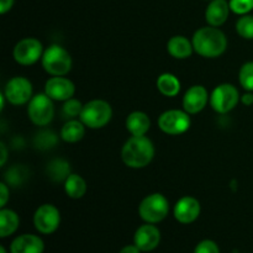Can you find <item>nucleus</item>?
I'll return each instance as SVG.
<instances>
[{
  "mask_svg": "<svg viewBox=\"0 0 253 253\" xmlns=\"http://www.w3.org/2000/svg\"><path fill=\"white\" fill-rule=\"evenodd\" d=\"M167 49L172 57L177 59H185L192 56L194 47L193 43L184 36H173L170 37L167 43Z\"/></svg>",
  "mask_w": 253,
  "mask_h": 253,
  "instance_id": "18",
  "label": "nucleus"
},
{
  "mask_svg": "<svg viewBox=\"0 0 253 253\" xmlns=\"http://www.w3.org/2000/svg\"><path fill=\"white\" fill-rule=\"evenodd\" d=\"M236 31L242 39L253 40V16L242 15L236 22Z\"/></svg>",
  "mask_w": 253,
  "mask_h": 253,
  "instance_id": "25",
  "label": "nucleus"
},
{
  "mask_svg": "<svg viewBox=\"0 0 253 253\" xmlns=\"http://www.w3.org/2000/svg\"><path fill=\"white\" fill-rule=\"evenodd\" d=\"M7 200H9V189L5 183L0 184V207L4 208L6 205Z\"/></svg>",
  "mask_w": 253,
  "mask_h": 253,
  "instance_id": "31",
  "label": "nucleus"
},
{
  "mask_svg": "<svg viewBox=\"0 0 253 253\" xmlns=\"http://www.w3.org/2000/svg\"><path fill=\"white\" fill-rule=\"evenodd\" d=\"M42 67L52 77H64L72 69V57L66 48L52 44L42 54Z\"/></svg>",
  "mask_w": 253,
  "mask_h": 253,
  "instance_id": "3",
  "label": "nucleus"
},
{
  "mask_svg": "<svg viewBox=\"0 0 253 253\" xmlns=\"http://www.w3.org/2000/svg\"><path fill=\"white\" fill-rule=\"evenodd\" d=\"M230 10V4L226 0H211L205 11V19L210 26L219 27L226 22Z\"/></svg>",
  "mask_w": 253,
  "mask_h": 253,
  "instance_id": "17",
  "label": "nucleus"
},
{
  "mask_svg": "<svg viewBox=\"0 0 253 253\" xmlns=\"http://www.w3.org/2000/svg\"><path fill=\"white\" fill-rule=\"evenodd\" d=\"M240 84L247 91H253V62H246L239 73Z\"/></svg>",
  "mask_w": 253,
  "mask_h": 253,
  "instance_id": "26",
  "label": "nucleus"
},
{
  "mask_svg": "<svg viewBox=\"0 0 253 253\" xmlns=\"http://www.w3.org/2000/svg\"><path fill=\"white\" fill-rule=\"evenodd\" d=\"M155 157V146L146 136H131L121 150V158L127 167L143 168Z\"/></svg>",
  "mask_w": 253,
  "mask_h": 253,
  "instance_id": "2",
  "label": "nucleus"
},
{
  "mask_svg": "<svg viewBox=\"0 0 253 253\" xmlns=\"http://www.w3.org/2000/svg\"><path fill=\"white\" fill-rule=\"evenodd\" d=\"M84 124L82 121L74 120L71 119L69 121H67L63 125L61 130V138L66 142L74 143L81 141L82 138L85 135V127H84Z\"/></svg>",
  "mask_w": 253,
  "mask_h": 253,
  "instance_id": "20",
  "label": "nucleus"
},
{
  "mask_svg": "<svg viewBox=\"0 0 253 253\" xmlns=\"http://www.w3.org/2000/svg\"><path fill=\"white\" fill-rule=\"evenodd\" d=\"M27 114L36 126L48 125L54 116L53 101L46 93L37 94L30 100Z\"/></svg>",
  "mask_w": 253,
  "mask_h": 253,
  "instance_id": "6",
  "label": "nucleus"
},
{
  "mask_svg": "<svg viewBox=\"0 0 253 253\" xmlns=\"http://www.w3.org/2000/svg\"><path fill=\"white\" fill-rule=\"evenodd\" d=\"M82 109H83V105H82L81 101L76 100V99H69V100L64 101L62 113L66 118L74 119L77 116H81Z\"/></svg>",
  "mask_w": 253,
  "mask_h": 253,
  "instance_id": "27",
  "label": "nucleus"
},
{
  "mask_svg": "<svg viewBox=\"0 0 253 253\" xmlns=\"http://www.w3.org/2000/svg\"><path fill=\"white\" fill-rule=\"evenodd\" d=\"M230 9L239 15H247L253 10V0H230Z\"/></svg>",
  "mask_w": 253,
  "mask_h": 253,
  "instance_id": "28",
  "label": "nucleus"
},
{
  "mask_svg": "<svg viewBox=\"0 0 253 253\" xmlns=\"http://www.w3.org/2000/svg\"><path fill=\"white\" fill-rule=\"evenodd\" d=\"M0 253H6V250H5L4 246H0Z\"/></svg>",
  "mask_w": 253,
  "mask_h": 253,
  "instance_id": "36",
  "label": "nucleus"
},
{
  "mask_svg": "<svg viewBox=\"0 0 253 253\" xmlns=\"http://www.w3.org/2000/svg\"><path fill=\"white\" fill-rule=\"evenodd\" d=\"M133 241L142 252L153 251L160 245L161 232L155 225L147 222L146 225H142L136 230Z\"/></svg>",
  "mask_w": 253,
  "mask_h": 253,
  "instance_id": "14",
  "label": "nucleus"
},
{
  "mask_svg": "<svg viewBox=\"0 0 253 253\" xmlns=\"http://www.w3.org/2000/svg\"><path fill=\"white\" fill-rule=\"evenodd\" d=\"M19 216L10 209L0 210V236L7 237L14 234L19 227Z\"/></svg>",
  "mask_w": 253,
  "mask_h": 253,
  "instance_id": "23",
  "label": "nucleus"
},
{
  "mask_svg": "<svg viewBox=\"0 0 253 253\" xmlns=\"http://www.w3.org/2000/svg\"><path fill=\"white\" fill-rule=\"evenodd\" d=\"M158 126L167 135H182L190 127V116L185 110H167L158 118Z\"/></svg>",
  "mask_w": 253,
  "mask_h": 253,
  "instance_id": "8",
  "label": "nucleus"
},
{
  "mask_svg": "<svg viewBox=\"0 0 253 253\" xmlns=\"http://www.w3.org/2000/svg\"><path fill=\"white\" fill-rule=\"evenodd\" d=\"M14 5V0H0V14H6Z\"/></svg>",
  "mask_w": 253,
  "mask_h": 253,
  "instance_id": "32",
  "label": "nucleus"
},
{
  "mask_svg": "<svg viewBox=\"0 0 253 253\" xmlns=\"http://www.w3.org/2000/svg\"><path fill=\"white\" fill-rule=\"evenodd\" d=\"M168 211H169V203L167 198L160 193L147 195L138 207V214L141 219L148 224L161 222L163 219H166Z\"/></svg>",
  "mask_w": 253,
  "mask_h": 253,
  "instance_id": "5",
  "label": "nucleus"
},
{
  "mask_svg": "<svg viewBox=\"0 0 253 253\" xmlns=\"http://www.w3.org/2000/svg\"><path fill=\"white\" fill-rule=\"evenodd\" d=\"M157 89L165 96H175L180 90V82L174 74L163 73L157 79Z\"/></svg>",
  "mask_w": 253,
  "mask_h": 253,
  "instance_id": "21",
  "label": "nucleus"
},
{
  "mask_svg": "<svg viewBox=\"0 0 253 253\" xmlns=\"http://www.w3.org/2000/svg\"><path fill=\"white\" fill-rule=\"evenodd\" d=\"M47 173L51 179L56 180H66L67 177L71 174V168L69 165L63 160H54L47 167Z\"/></svg>",
  "mask_w": 253,
  "mask_h": 253,
  "instance_id": "24",
  "label": "nucleus"
},
{
  "mask_svg": "<svg viewBox=\"0 0 253 253\" xmlns=\"http://www.w3.org/2000/svg\"><path fill=\"white\" fill-rule=\"evenodd\" d=\"M150 127V118L142 111H133L126 119V128L132 136H145Z\"/></svg>",
  "mask_w": 253,
  "mask_h": 253,
  "instance_id": "19",
  "label": "nucleus"
},
{
  "mask_svg": "<svg viewBox=\"0 0 253 253\" xmlns=\"http://www.w3.org/2000/svg\"><path fill=\"white\" fill-rule=\"evenodd\" d=\"M193 47L199 56L205 58L220 57L227 48V39L224 32L214 26L202 27L193 35Z\"/></svg>",
  "mask_w": 253,
  "mask_h": 253,
  "instance_id": "1",
  "label": "nucleus"
},
{
  "mask_svg": "<svg viewBox=\"0 0 253 253\" xmlns=\"http://www.w3.org/2000/svg\"><path fill=\"white\" fill-rule=\"evenodd\" d=\"M56 143V135L53 132L44 131L37 135L36 137V146L40 148H48Z\"/></svg>",
  "mask_w": 253,
  "mask_h": 253,
  "instance_id": "29",
  "label": "nucleus"
},
{
  "mask_svg": "<svg viewBox=\"0 0 253 253\" xmlns=\"http://www.w3.org/2000/svg\"><path fill=\"white\" fill-rule=\"evenodd\" d=\"M0 148H1V161H0V165L4 166L5 162H6V155H7L6 147H5L4 143L1 142V145H0Z\"/></svg>",
  "mask_w": 253,
  "mask_h": 253,
  "instance_id": "34",
  "label": "nucleus"
},
{
  "mask_svg": "<svg viewBox=\"0 0 253 253\" xmlns=\"http://www.w3.org/2000/svg\"><path fill=\"white\" fill-rule=\"evenodd\" d=\"M4 95L12 105H24L32 99V84L25 77H14L5 85Z\"/></svg>",
  "mask_w": 253,
  "mask_h": 253,
  "instance_id": "10",
  "label": "nucleus"
},
{
  "mask_svg": "<svg viewBox=\"0 0 253 253\" xmlns=\"http://www.w3.org/2000/svg\"><path fill=\"white\" fill-rule=\"evenodd\" d=\"M44 250L43 241L36 235L25 234L16 237L11 242V253H42Z\"/></svg>",
  "mask_w": 253,
  "mask_h": 253,
  "instance_id": "16",
  "label": "nucleus"
},
{
  "mask_svg": "<svg viewBox=\"0 0 253 253\" xmlns=\"http://www.w3.org/2000/svg\"><path fill=\"white\" fill-rule=\"evenodd\" d=\"M64 190L72 199H81L86 193V183L79 174H69L64 180Z\"/></svg>",
  "mask_w": 253,
  "mask_h": 253,
  "instance_id": "22",
  "label": "nucleus"
},
{
  "mask_svg": "<svg viewBox=\"0 0 253 253\" xmlns=\"http://www.w3.org/2000/svg\"><path fill=\"white\" fill-rule=\"evenodd\" d=\"M200 215V203L193 197H183L174 207V217L180 224H192Z\"/></svg>",
  "mask_w": 253,
  "mask_h": 253,
  "instance_id": "13",
  "label": "nucleus"
},
{
  "mask_svg": "<svg viewBox=\"0 0 253 253\" xmlns=\"http://www.w3.org/2000/svg\"><path fill=\"white\" fill-rule=\"evenodd\" d=\"M194 253H220L219 246L211 240H204L195 247Z\"/></svg>",
  "mask_w": 253,
  "mask_h": 253,
  "instance_id": "30",
  "label": "nucleus"
},
{
  "mask_svg": "<svg viewBox=\"0 0 253 253\" xmlns=\"http://www.w3.org/2000/svg\"><path fill=\"white\" fill-rule=\"evenodd\" d=\"M42 43L34 37L20 40L14 47V58L21 66H31L42 58Z\"/></svg>",
  "mask_w": 253,
  "mask_h": 253,
  "instance_id": "9",
  "label": "nucleus"
},
{
  "mask_svg": "<svg viewBox=\"0 0 253 253\" xmlns=\"http://www.w3.org/2000/svg\"><path fill=\"white\" fill-rule=\"evenodd\" d=\"M140 252L141 250L138 249L136 245H128V246H125L120 251V253H140Z\"/></svg>",
  "mask_w": 253,
  "mask_h": 253,
  "instance_id": "33",
  "label": "nucleus"
},
{
  "mask_svg": "<svg viewBox=\"0 0 253 253\" xmlns=\"http://www.w3.org/2000/svg\"><path fill=\"white\" fill-rule=\"evenodd\" d=\"M209 100L208 90L203 85L190 86L183 98V109L188 114H198L207 106Z\"/></svg>",
  "mask_w": 253,
  "mask_h": 253,
  "instance_id": "15",
  "label": "nucleus"
},
{
  "mask_svg": "<svg viewBox=\"0 0 253 253\" xmlns=\"http://www.w3.org/2000/svg\"><path fill=\"white\" fill-rule=\"evenodd\" d=\"M240 94L235 85L224 83L217 85L210 95V105L216 113L226 114L239 104Z\"/></svg>",
  "mask_w": 253,
  "mask_h": 253,
  "instance_id": "7",
  "label": "nucleus"
},
{
  "mask_svg": "<svg viewBox=\"0 0 253 253\" xmlns=\"http://www.w3.org/2000/svg\"><path fill=\"white\" fill-rule=\"evenodd\" d=\"M59 222H61V214L58 209L52 204L41 205L34 215L35 227L41 234H53L58 229Z\"/></svg>",
  "mask_w": 253,
  "mask_h": 253,
  "instance_id": "11",
  "label": "nucleus"
},
{
  "mask_svg": "<svg viewBox=\"0 0 253 253\" xmlns=\"http://www.w3.org/2000/svg\"><path fill=\"white\" fill-rule=\"evenodd\" d=\"M81 121L89 128H101L109 124L113 118V109L105 100L95 99L83 105Z\"/></svg>",
  "mask_w": 253,
  "mask_h": 253,
  "instance_id": "4",
  "label": "nucleus"
},
{
  "mask_svg": "<svg viewBox=\"0 0 253 253\" xmlns=\"http://www.w3.org/2000/svg\"><path fill=\"white\" fill-rule=\"evenodd\" d=\"M76 91L73 82L64 77H52L44 84V93L57 101H67L72 99Z\"/></svg>",
  "mask_w": 253,
  "mask_h": 253,
  "instance_id": "12",
  "label": "nucleus"
},
{
  "mask_svg": "<svg viewBox=\"0 0 253 253\" xmlns=\"http://www.w3.org/2000/svg\"><path fill=\"white\" fill-rule=\"evenodd\" d=\"M242 103L247 104V105H252L253 104V94H245L242 96Z\"/></svg>",
  "mask_w": 253,
  "mask_h": 253,
  "instance_id": "35",
  "label": "nucleus"
}]
</instances>
